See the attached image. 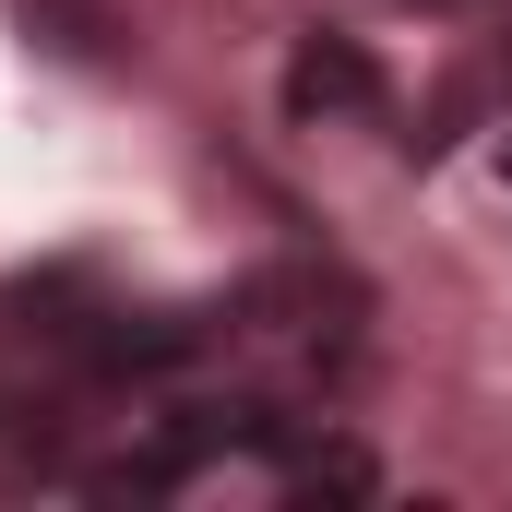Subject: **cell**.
I'll list each match as a JSON object with an SVG mask.
<instances>
[{
  "mask_svg": "<svg viewBox=\"0 0 512 512\" xmlns=\"http://www.w3.org/2000/svg\"><path fill=\"white\" fill-rule=\"evenodd\" d=\"M489 96H512V36H501V48H477V60H465V72L429 96V120H417V155H441L453 131H477V108H489Z\"/></svg>",
  "mask_w": 512,
  "mask_h": 512,
  "instance_id": "2",
  "label": "cell"
},
{
  "mask_svg": "<svg viewBox=\"0 0 512 512\" xmlns=\"http://www.w3.org/2000/svg\"><path fill=\"white\" fill-rule=\"evenodd\" d=\"M286 108H298V120H358V108H382V72H370V48H346V36H310V48L286 60Z\"/></svg>",
  "mask_w": 512,
  "mask_h": 512,
  "instance_id": "1",
  "label": "cell"
},
{
  "mask_svg": "<svg viewBox=\"0 0 512 512\" xmlns=\"http://www.w3.org/2000/svg\"><path fill=\"white\" fill-rule=\"evenodd\" d=\"M274 477H286V501H370V489H382V465H370L358 441H298Z\"/></svg>",
  "mask_w": 512,
  "mask_h": 512,
  "instance_id": "3",
  "label": "cell"
},
{
  "mask_svg": "<svg viewBox=\"0 0 512 512\" xmlns=\"http://www.w3.org/2000/svg\"><path fill=\"white\" fill-rule=\"evenodd\" d=\"M501 167H512V143H501Z\"/></svg>",
  "mask_w": 512,
  "mask_h": 512,
  "instance_id": "4",
  "label": "cell"
}]
</instances>
